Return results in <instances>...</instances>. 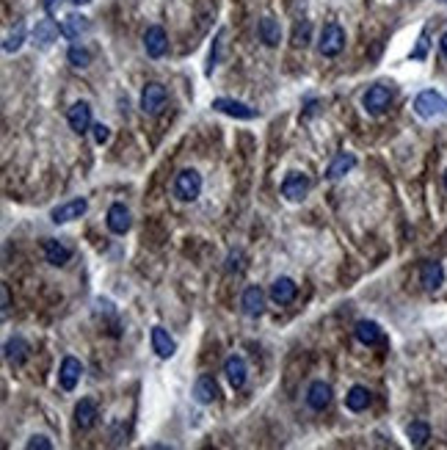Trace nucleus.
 <instances>
[{
  "mask_svg": "<svg viewBox=\"0 0 447 450\" xmlns=\"http://www.w3.org/2000/svg\"><path fill=\"white\" fill-rule=\"evenodd\" d=\"M414 114L420 119H436V116H445L447 114V100L434 89L420 91L414 97Z\"/></svg>",
  "mask_w": 447,
  "mask_h": 450,
  "instance_id": "1",
  "label": "nucleus"
},
{
  "mask_svg": "<svg viewBox=\"0 0 447 450\" xmlns=\"http://www.w3.org/2000/svg\"><path fill=\"white\" fill-rule=\"evenodd\" d=\"M345 47V31H343V25H337V22H326L323 25V31H320V39H317V50H320V55H326V58H334V55H340V50Z\"/></svg>",
  "mask_w": 447,
  "mask_h": 450,
  "instance_id": "2",
  "label": "nucleus"
},
{
  "mask_svg": "<svg viewBox=\"0 0 447 450\" xmlns=\"http://www.w3.org/2000/svg\"><path fill=\"white\" fill-rule=\"evenodd\" d=\"M202 193V175L196 169H182L174 177V196L179 202H193Z\"/></svg>",
  "mask_w": 447,
  "mask_h": 450,
  "instance_id": "3",
  "label": "nucleus"
},
{
  "mask_svg": "<svg viewBox=\"0 0 447 450\" xmlns=\"http://www.w3.org/2000/svg\"><path fill=\"white\" fill-rule=\"evenodd\" d=\"M362 105H364V111H367V114H373V116L384 114V111L392 105V89H390V86H384V83L370 86V89L364 91V97H362Z\"/></svg>",
  "mask_w": 447,
  "mask_h": 450,
  "instance_id": "4",
  "label": "nucleus"
},
{
  "mask_svg": "<svg viewBox=\"0 0 447 450\" xmlns=\"http://www.w3.org/2000/svg\"><path fill=\"white\" fill-rule=\"evenodd\" d=\"M310 188H312V180H310L307 175H301V172H287V177L282 180V196L290 199V202H298V199H304V196L310 193Z\"/></svg>",
  "mask_w": 447,
  "mask_h": 450,
  "instance_id": "5",
  "label": "nucleus"
},
{
  "mask_svg": "<svg viewBox=\"0 0 447 450\" xmlns=\"http://www.w3.org/2000/svg\"><path fill=\"white\" fill-rule=\"evenodd\" d=\"M210 108L219 111V114H226V116H235V119H254V116H260L257 108H252V105H246V102H240V100H229V97L213 100Z\"/></svg>",
  "mask_w": 447,
  "mask_h": 450,
  "instance_id": "6",
  "label": "nucleus"
},
{
  "mask_svg": "<svg viewBox=\"0 0 447 450\" xmlns=\"http://www.w3.org/2000/svg\"><path fill=\"white\" fill-rule=\"evenodd\" d=\"M86 210H89V202H86L83 196H78V199H72V202H64V205L53 207L50 219H53V224H67V221H75V219H81Z\"/></svg>",
  "mask_w": 447,
  "mask_h": 450,
  "instance_id": "7",
  "label": "nucleus"
},
{
  "mask_svg": "<svg viewBox=\"0 0 447 450\" xmlns=\"http://www.w3.org/2000/svg\"><path fill=\"white\" fill-rule=\"evenodd\" d=\"M105 224H108V229H111L114 235H128L130 226H133V216H130V210H128L122 202H114V205L108 207Z\"/></svg>",
  "mask_w": 447,
  "mask_h": 450,
  "instance_id": "8",
  "label": "nucleus"
},
{
  "mask_svg": "<svg viewBox=\"0 0 447 450\" xmlns=\"http://www.w3.org/2000/svg\"><path fill=\"white\" fill-rule=\"evenodd\" d=\"M81 376H83L81 360H75V357H64V360H61V367H58V384H61V390L72 393V390L78 387Z\"/></svg>",
  "mask_w": 447,
  "mask_h": 450,
  "instance_id": "9",
  "label": "nucleus"
},
{
  "mask_svg": "<svg viewBox=\"0 0 447 450\" xmlns=\"http://www.w3.org/2000/svg\"><path fill=\"white\" fill-rule=\"evenodd\" d=\"M163 105H166V89L160 86V83H146L144 91H141V111L144 114H160L163 111Z\"/></svg>",
  "mask_w": 447,
  "mask_h": 450,
  "instance_id": "10",
  "label": "nucleus"
},
{
  "mask_svg": "<svg viewBox=\"0 0 447 450\" xmlns=\"http://www.w3.org/2000/svg\"><path fill=\"white\" fill-rule=\"evenodd\" d=\"M144 50L149 58H163L166 50H169V36L160 25H149L146 34H144Z\"/></svg>",
  "mask_w": 447,
  "mask_h": 450,
  "instance_id": "11",
  "label": "nucleus"
},
{
  "mask_svg": "<svg viewBox=\"0 0 447 450\" xmlns=\"http://www.w3.org/2000/svg\"><path fill=\"white\" fill-rule=\"evenodd\" d=\"M296 296H298V285H296L290 276H279V279H273V285H270V299H273L279 307L293 304V301H296Z\"/></svg>",
  "mask_w": 447,
  "mask_h": 450,
  "instance_id": "12",
  "label": "nucleus"
},
{
  "mask_svg": "<svg viewBox=\"0 0 447 450\" xmlns=\"http://www.w3.org/2000/svg\"><path fill=\"white\" fill-rule=\"evenodd\" d=\"M240 307H243V313L249 318L263 315V313H266V293H263V287H260V285H249V287L243 290Z\"/></svg>",
  "mask_w": 447,
  "mask_h": 450,
  "instance_id": "13",
  "label": "nucleus"
},
{
  "mask_svg": "<svg viewBox=\"0 0 447 450\" xmlns=\"http://www.w3.org/2000/svg\"><path fill=\"white\" fill-rule=\"evenodd\" d=\"M67 122H69V128L75 130L78 135H83V133H89L91 128V105L89 102H75L72 108H69V114H67Z\"/></svg>",
  "mask_w": 447,
  "mask_h": 450,
  "instance_id": "14",
  "label": "nucleus"
},
{
  "mask_svg": "<svg viewBox=\"0 0 447 450\" xmlns=\"http://www.w3.org/2000/svg\"><path fill=\"white\" fill-rule=\"evenodd\" d=\"M224 373H226V381L232 384V390H240V387L246 384V379H249L246 360H243V357H238V354H232L229 360L224 362Z\"/></svg>",
  "mask_w": 447,
  "mask_h": 450,
  "instance_id": "15",
  "label": "nucleus"
},
{
  "mask_svg": "<svg viewBox=\"0 0 447 450\" xmlns=\"http://www.w3.org/2000/svg\"><path fill=\"white\" fill-rule=\"evenodd\" d=\"M219 398V384L213 376H199L196 384H193V401L202 406L213 404Z\"/></svg>",
  "mask_w": 447,
  "mask_h": 450,
  "instance_id": "16",
  "label": "nucleus"
},
{
  "mask_svg": "<svg viewBox=\"0 0 447 450\" xmlns=\"http://www.w3.org/2000/svg\"><path fill=\"white\" fill-rule=\"evenodd\" d=\"M329 404H331V387L326 381H312L307 390V406L312 411H323L329 409Z\"/></svg>",
  "mask_w": 447,
  "mask_h": 450,
  "instance_id": "17",
  "label": "nucleus"
},
{
  "mask_svg": "<svg viewBox=\"0 0 447 450\" xmlns=\"http://www.w3.org/2000/svg\"><path fill=\"white\" fill-rule=\"evenodd\" d=\"M420 282H422L425 290H439L442 282H445V268H442V263H436V260L422 263V268H420Z\"/></svg>",
  "mask_w": 447,
  "mask_h": 450,
  "instance_id": "18",
  "label": "nucleus"
},
{
  "mask_svg": "<svg viewBox=\"0 0 447 450\" xmlns=\"http://www.w3.org/2000/svg\"><path fill=\"white\" fill-rule=\"evenodd\" d=\"M152 348H155V354H158L160 360H169V357H174L177 343H174V337H172L166 329L155 326V329H152Z\"/></svg>",
  "mask_w": 447,
  "mask_h": 450,
  "instance_id": "19",
  "label": "nucleus"
},
{
  "mask_svg": "<svg viewBox=\"0 0 447 450\" xmlns=\"http://www.w3.org/2000/svg\"><path fill=\"white\" fill-rule=\"evenodd\" d=\"M97 417H99V411H97V404H94L91 398L78 401V406H75V425H78L81 431H89V428H94Z\"/></svg>",
  "mask_w": 447,
  "mask_h": 450,
  "instance_id": "20",
  "label": "nucleus"
},
{
  "mask_svg": "<svg viewBox=\"0 0 447 450\" xmlns=\"http://www.w3.org/2000/svg\"><path fill=\"white\" fill-rule=\"evenodd\" d=\"M58 34H61V28L53 22V17H45V20H39V22L34 25V45L50 47L58 39Z\"/></svg>",
  "mask_w": 447,
  "mask_h": 450,
  "instance_id": "21",
  "label": "nucleus"
},
{
  "mask_svg": "<svg viewBox=\"0 0 447 450\" xmlns=\"http://www.w3.org/2000/svg\"><path fill=\"white\" fill-rule=\"evenodd\" d=\"M3 357H6L8 364L20 367L22 362L28 360V343H25L20 334H14L11 340H6V346H3Z\"/></svg>",
  "mask_w": 447,
  "mask_h": 450,
  "instance_id": "22",
  "label": "nucleus"
},
{
  "mask_svg": "<svg viewBox=\"0 0 447 450\" xmlns=\"http://www.w3.org/2000/svg\"><path fill=\"white\" fill-rule=\"evenodd\" d=\"M45 257L50 266H55V268H61V266H67L69 263V257H72V249L69 246H64L61 240H53V238H47L45 240Z\"/></svg>",
  "mask_w": 447,
  "mask_h": 450,
  "instance_id": "23",
  "label": "nucleus"
},
{
  "mask_svg": "<svg viewBox=\"0 0 447 450\" xmlns=\"http://www.w3.org/2000/svg\"><path fill=\"white\" fill-rule=\"evenodd\" d=\"M354 334H357V340L362 346H378L384 340V332H381V326L376 320H359Z\"/></svg>",
  "mask_w": 447,
  "mask_h": 450,
  "instance_id": "24",
  "label": "nucleus"
},
{
  "mask_svg": "<svg viewBox=\"0 0 447 450\" xmlns=\"http://www.w3.org/2000/svg\"><path fill=\"white\" fill-rule=\"evenodd\" d=\"M354 166H357V155H351V152H340V155L329 163L326 177H329V180H340V177H345Z\"/></svg>",
  "mask_w": 447,
  "mask_h": 450,
  "instance_id": "25",
  "label": "nucleus"
},
{
  "mask_svg": "<svg viewBox=\"0 0 447 450\" xmlns=\"http://www.w3.org/2000/svg\"><path fill=\"white\" fill-rule=\"evenodd\" d=\"M89 31H91V22L83 14H69V17L64 20V25H61V34H64L67 39H81V36L89 34Z\"/></svg>",
  "mask_w": 447,
  "mask_h": 450,
  "instance_id": "26",
  "label": "nucleus"
},
{
  "mask_svg": "<svg viewBox=\"0 0 447 450\" xmlns=\"http://www.w3.org/2000/svg\"><path fill=\"white\" fill-rule=\"evenodd\" d=\"M257 34H260V42H263V45H268V47H276L279 42H282V28H279V22H276L273 17L260 20Z\"/></svg>",
  "mask_w": 447,
  "mask_h": 450,
  "instance_id": "27",
  "label": "nucleus"
},
{
  "mask_svg": "<svg viewBox=\"0 0 447 450\" xmlns=\"http://www.w3.org/2000/svg\"><path fill=\"white\" fill-rule=\"evenodd\" d=\"M406 437H408V442H411L414 448H422V445H428V439H431V428H428L425 420H414V423L406 425Z\"/></svg>",
  "mask_w": 447,
  "mask_h": 450,
  "instance_id": "28",
  "label": "nucleus"
},
{
  "mask_svg": "<svg viewBox=\"0 0 447 450\" xmlns=\"http://www.w3.org/2000/svg\"><path fill=\"white\" fill-rule=\"evenodd\" d=\"M370 401H373V395H370V390L362 387V384L351 387L348 395H345V406H348L351 411H364V409L370 406Z\"/></svg>",
  "mask_w": 447,
  "mask_h": 450,
  "instance_id": "29",
  "label": "nucleus"
},
{
  "mask_svg": "<svg viewBox=\"0 0 447 450\" xmlns=\"http://www.w3.org/2000/svg\"><path fill=\"white\" fill-rule=\"evenodd\" d=\"M67 58H69V64H72V67L83 69V67H89V64H91V50L75 42V45L67 50Z\"/></svg>",
  "mask_w": 447,
  "mask_h": 450,
  "instance_id": "30",
  "label": "nucleus"
},
{
  "mask_svg": "<svg viewBox=\"0 0 447 450\" xmlns=\"http://www.w3.org/2000/svg\"><path fill=\"white\" fill-rule=\"evenodd\" d=\"M224 39H226V31H219L216 39H213V47H210V58H207V75H213V69L221 64V53H224Z\"/></svg>",
  "mask_w": 447,
  "mask_h": 450,
  "instance_id": "31",
  "label": "nucleus"
},
{
  "mask_svg": "<svg viewBox=\"0 0 447 450\" xmlns=\"http://www.w3.org/2000/svg\"><path fill=\"white\" fill-rule=\"evenodd\" d=\"M22 39H25V28H22V25H17V31L6 36V42H3V50H6V53H17V50L22 47Z\"/></svg>",
  "mask_w": 447,
  "mask_h": 450,
  "instance_id": "32",
  "label": "nucleus"
},
{
  "mask_svg": "<svg viewBox=\"0 0 447 450\" xmlns=\"http://www.w3.org/2000/svg\"><path fill=\"white\" fill-rule=\"evenodd\" d=\"M310 31H312L310 20H304L301 25H296V31H293V45H296V47H307V45H310Z\"/></svg>",
  "mask_w": 447,
  "mask_h": 450,
  "instance_id": "33",
  "label": "nucleus"
},
{
  "mask_svg": "<svg viewBox=\"0 0 447 450\" xmlns=\"http://www.w3.org/2000/svg\"><path fill=\"white\" fill-rule=\"evenodd\" d=\"M243 268H246V254H243L240 249L229 252V257H226V271H229V273H240Z\"/></svg>",
  "mask_w": 447,
  "mask_h": 450,
  "instance_id": "34",
  "label": "nucleus"
},
{
  "mask_svg": "<svg viewBox=\"0 0 447 450\" xmlns=\"http://www.w3.org/2000/svg\"><path fill=\"white\" fill-rule=\"evenodd\" d=\"M25 448H28V450H50V448H53V442H50L47 437H42V434H39V437H31Z\"/></svg>",
  "mask_w": 447,
  "mask_h": 450,
  "instance_id": "35",
  "label": "nucleus"
},
{
  "mask_svg": "<svg viewBox=\"0 0 447 450\" xmlns=\"http://www.w3.org/2000/svg\"><path fill=\"white\" fill-rule=\"evenodd\" d=\"M425 53H428V34L422 31V36H420V45L411 50V58H417V61H422L425 58Z\"/></svg>",
  "mask_w": 447,
  "mask_h": 450,
  "instance_id": "36",
  "label": "nucleus"
},
{
  "mask_svg": "<svg viewBox=\"0 0 447 450\" xmlns=\"http://www.w3.org/2000/svg\"><path fill=\"white\" fill-rule=\"evenodd\" d=\"M91 130H94V141H97V144H105V141L111 138V128H105V125H94Z\"/></svg>",
  "mask_w": 447,
  "mask_h": 450,
  "instance_id": "37",
  "label": "nucleus"
},
{
  "mask_svg": "<svg viewBox=\"0 0 447 450\" xmlns=\"http://www.w3.org/2000/svg\"><path fill=\"white\" fill-rule=\"evenodd\" d=\"M8 315V287L3 285V318Z\"/></svg>",
  "mask_w": 447,
  "mask_h": 450,
  "instance_id": "38",
  "label": "nucleus"
},
{
  "mask_svg": "<svg viewBox=\"0 0 447 450\" xmlns=\"http://www.w3.org/2000/svg\"><path fill=\"white\" fill-rule=\"evenodd\" d=\"M439 50H442V55H445V61H447V31L442 34V39H439Z\"/></svg>",
  "mask_w": 447,
  "mask_h": 450,
  "instance_id": "39",
  "label": "nucleus"
},
{
  "mask_svg": "<svg viewBox=\"0 0 447 450\" xmlns=\"http://www.w3.org/2000/svg\"><path fill=\"white\" fill-rule=\"evenodd\" d=\"M53 6H55V0H45V8H47V11H53Z\"/></svg>",
  "mask_w": 447,
  "mask_h": 450,
  "instance_id": "40",
  "label": "nucleus"
},
{
  "mask_svg": "<svg viewBox=\"0 0 447 450\" xmlns=\"http://www.w3.org/2000/svg\"><path fill=\"white\" fill-rule=\"evenodd\" d=\"M75 6H86V3H91V0H72Z\"/></svg>",
  "mask_w": 447,
  "mask_h": 450,
  "instance_id": "41",
  "label": "nucleus"
},
{
  "mask_svg": "<svg viewBox=\"0 0 447 450\" xmlns=\"http://www.w3.org/2000/svg\"><path fill=\"white\" fill-rule=\"evenodd\" d=\"M442 180H445V188H447V172H445V177H442Z\"/></svg>",
  "mask_w": 447,
  "mask_h": 450,
  "instance_id": "42",
  "label": "nucleus"
},
{
  "mask_svg": "<svg viewBox=\"0 0 447 450\" xmlns=\"http://www.w3.org/2000/svg\"><path fill=\"white\" fill-rule=\"evenodd\" d=\"M439 3H447V0H439Z\"/></svg>",
  "mask_w": 447,
  "mask_h": 450,
  "instance_id": "43",
  "label": "nucleus"
}]
</instances>
